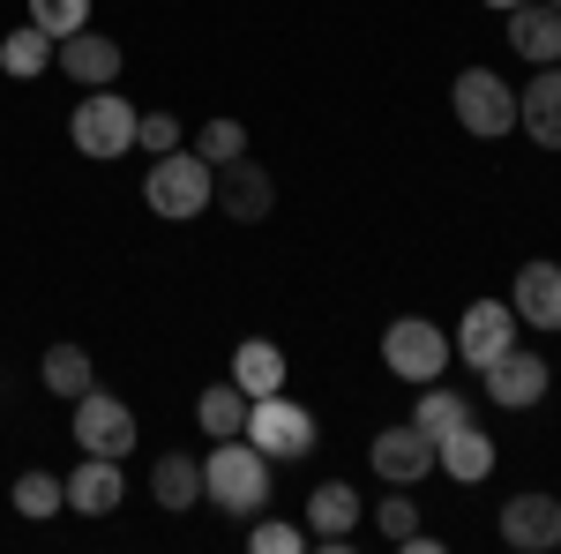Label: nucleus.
I'll use <instances>...</instances> for the list:
<instances>
[{"label":"nucleus","mask_w":561,"mask_h":554,"mask_svg":"<svg viewBox=\"0 0 561 554\" xmlns=\"http://www.w3.org/2000/svg\"><path fill=\"white\" fill-rule=\"evenodd\" d=\"M502 540L517 554L561 547V502L554 495H517V502H502Z\"/></svg>","instance_id":"f8f14e48"},{"label":"nucleus","mask_w":561,"mask_h":554,"mask_svg":"<svg viewBox=\"0 0 561 554\" xmlns=\"http://www.w3.org/2000/svg\"><path fill=\"white\" fill-rule=\"evenodd\" d=\"M367 465H375V479H389V487H420L434 472V434H420V427H382L375 434V450H367Z\"/></svg>","instance_id":"1a4fd4ad"},{"label":"nucleus","mask_w":561,"mask_h":554,"mask_svg":"<svg viewBox=\"0 0 561 554\" xmlns=\"http://www.w3.org/2000/svg\"><path fill=\"white\" fill-rule=\"evenodd\" d=\"M382 360L397 383H442V368H449V338L434 330L427 315H397L382 330Z\"/></svg>","instance_id":"20e7f679"},{"label":"nucleus","mask_w":561,"mask_h":554,"mask_svg":"<svg viewBox=\"0 0 561 554\" xmlns=\"http://www.w3.org/2000/svg\"><path fill=\"white\" fill-rule=\"evenodd\" d=\"M135 150H150V158L180 150V121H173V113H142V128H135Z\"/></svg>","instance_id":"7c9ffc66"},{"label":"nucleus","mask_w":561,"mask_h":554,"mask_svg":"<svg viewBox=\"0 0 561 554\" xmlns=\"http://www.w3.org/2000/svg\"><path fill=\"white\" fill-rule=\"evenodd\" d=\"M60 76H68V83H90V90L121 83V45L98 38V31L83 23L76 38H60Z\"/></svg>","instance_id":"f3484780"},{"label":"nucleus","mask_w":561,"mask_h":554,"mask_svg":"<svg viewBox=\"0 0 561 554\" xmlns=\"http://www.w3.org/2000/svg\"><path fill=\"white\" fill-rule=\"evenodd\" d=\"M517 128L539 143V150H561V60L554 68H539L517 98Z\"/></svg>","instance_id":"4468645a"},{"label":"nucleus","mask_w":561,"mask_h":554,"mask_svg":"<svg viewBox=\"0 0 561 554\" xmlns=\"http://www.w3.org/2000/svg\"><path fill=\"white\" fill-rule=\"evenodd\" d=\"M434 465L449 472L457 487H479V479L494 472V442H486V434H479V427L465 420V427H449V434L434 442Z\"/></svg>","instance_id":"a211bd4d"},{"label":"nucleus","mask_w":561,"mask_h":554,"mask_svg":"<svg viewBox=\"0 0 561 554\" xmlns=\"http://www.w3.org/2000/svg\"><path fill=\"white\" fill-rule=\"evenodd\" d=\"M60 487H68V510H83V517H105V510L128 502V472H121V457H83Z\"/></svg>","instance_id":"ddd939ff"},{"label":"nucleus","mask_w":561,"mask_h":554,"mask_svg":"<svg viewBox=\"0 0 561 554\" xmlns=\"http://www.w3.org/2000/svg\"><path fill=\"white\" fill-rule=\"evenodd\" d=\"M449 105H457V121H465L479 143H494V135L517 128V90L502 83L494 68H465V76L449 83Z\"/></svg>","instance_id":"39448f33"},{"label":"nucleus","mask_w":561,"mask_h":554,"mask_svg":"<svg viewBox=\"0 0 561 554\" xmlns=\"http://www.w3.org/2000/svg\"><path fill=\"white\" fill-rule=\"evenodd\" d=\"M203 495L232 517H255L270 502V457H262L248 434H225L210 457H203Z\"/></svg>","instance_id":"f257e3e1"},{"label":"nucleus","mask_w":561,"mask_h":554,"mask_svg":"<svg viewBox=\"0 0 561 554\" xmlns=\"http://www.w3.org/2000/svg\"><path fill=\"white\" fill-rule=\"evenodd\" d=\"M135 128H142V113H135L121 90H90L83 105H76V121H68L83 158H121V150H135Z\"/></svg>","instance_id":"7ed1b4c3"},{"label":"nucleus","mask_w":561,"mask_h":554,"mask_svg":"<svg viewBox=\"0 0 561 554\" xmlns=\"http://www.w3.org/2000/svg\"><path fill=\"white\" fill-rule=\"evenodd\" d=\"M248 442H255L262 457H307V450H314V412L293 405L285 389L248 397Z\"/></svg>","instance_id":"423d86ee"},{"label":"nucleus","mask_w":561,"mask_h":554,"mask_svg":"<svg viewBox=\"0 0 561 554\" xmlns=\"http://www.w3.org/2000/svg\"><path fill=\"white\" fill-rule=\"evenodd\" d=\"M195 158H203V166H232V158H248V128H240V121H203Z\"/></svg>","instance_id":"a878e982"},{"label":"nucleus","mask_w":561,"mask_h":554,"mask_svg":"<svg viewBox=\"0 0 561 554\" xmlns=\"http://www.w3.org/2000/svg\"><path fill=\"white\" fill-rule=\"evenodd\" d=\"M60 502H68V487H60L53 472H23V479H15V510L23 517H60Z\"/></svg>","instance_id":"cd10ccee"},{"label":"nucleus","mask_w":561,"mask_h":554,"mask_svg":"<svg viewBox=\"0 0 561 554\" xmlns=\"http://www.w3.org/2000/svg\"><path fill=\"white\" fill-rule=\"evenodd\" d=\"M277 203V180L255 166V158H232V166H217V188H210V211H225L232 225H262Z\"/></svg>","instance_id":"6e6552de"},{"label":"nucleus","mask_w":561,"mask_h":554,"mask_svg":"<svg viewBox=\"0 0 561 554\" xmlns=\"http://www.w3.org/2000/svg\"><path fill=\"white\" fill-rule=\"evenodd\" d=\"M248 547H255V554H307L314 540H307L300 524H277V517H262L255 532H248Z\"/></svg>","instance_id":"c85d7f7f"},{"label":"nucleus","mask_w":561,"mask_h":554,"mask_svg":"<svg viewBox=\"0 0 561 554\" xmlns=\"http://www.w3.org/2000/svg\"><path fill=\"white\" fill-rule=\"evenodd\" d=\"M375 524H382V540H397V547H404V540L420 532V502H412V495L397 487V495H389L382 510H375Z\"/></svg>","instance_id":"c756f323"},{"label":"nucleus","mask_w":561,"mask_h":554,"mask_svg":"<svg viewBox=\"0 0 561 554\" xmlns=\"http://www.w3.org/2000/svg\"><path fill=\"white\" fill-rule=\"evenodd\" d=\"M510 15V45H517L531 68H554L561 60V15L547 0H517V8H502Z\"/></svg>","instance_id":"2eb2a0df"},{"label":"nucleus","mask_w":561,"mask_h":554,"mask_svg":"<svg viewBox=\"0 0 561 554\" xmlns=\"http://www.w3.org/2000/svg\"><path fill=\"white\" fill-rule=\"evenodd\" d=\"M45 60H53V38H45L38 23H23V31H8V38H0V68H8V76H23V83L45 76Z\"/></svg>","instance_id":"b1692460"},{"label":"nucleus","mask_w":561,"mask_h":554,"mask_svg":"<svg viewBox=\"0 0 561 554\" xmlns=\"http://www.w3.org/2000/svg\"><path fill=\"white\" fill-rule=\"evenodd\" d=\"M307 524H314V540H337L359 524V495H352L345 479H322L314 495H307Z\"/></svg>","instance_id":"aec40b11"},{"label":"nucleus","mask_w":561,"mask_h":554,"mask_svg":"<svg viewBox=\"0 0 561 554\" xmlns=\"http://www.w3.org/2000/svg\"><path fill=\"white\" fill-rule=\"evenodd\" d=\"M210 188H217V166H203L195 150H165L142 180V203L158 217H173V225H187V217L210 211Z\"/></svg>","instance_id":"f03ea898"},{"label":"nucleus","mask_w":561,"mask_h":554,"mask_svg":"<svg viewBox=\"0 0 561 554\" xmlns=\"http://www.w3.org/2000/svg\"><path fill=\"white\" fill-rule=\"evenodd\" d=\"M232 383L248 389V397H270V389H285V352L270 338H248L232 352Z\"/></svg>","instance_id":"6ab92c4d"},{"label":"nucleus","mask_w":561,"mask_h":554,"mask_svg":"<svg viewBox=\"0 0 561 554\" xmlns=\"http://www.w3.org/2000/svg\"><path fill=\"white\" fill-rule=\"evenodd\" d=\"M486 8H517V0H486Z\"/></svg>","instance_id":"2f4dec72"},{"label":"nucleus","mask_w":561,"mask_h":554,"mask_svg":"<svg viewBox=\"0 0 561 554\" xmlns=\"http://www.w3.org/2000/svg\"><path fill=\"white\" fill-rule=\"evenodd\" d=\"M517 307H502V299H472L465 307V323H457V352L472 360V368H494L510 344H517Z\"/></svg>","instance_id":"9d476101"},{"label":"nucleus","mask_w":561,"mask_h":554,"mask_svg":"<svg viewBox=\"0 0 561 554\" xmlns=\"http://www.w3.org/2000/svg\"><path fill=\"white\" fill-rule=\"evenodd\" d=\"M479 375H486V397H494L502 412L539 405V397H547V383H554V375H547V360H539V352H524V344H510V352H502L494 368H479Z\"/></svg>","instance_id":"9b49d317"},{"label":"nucleus","mask_w":561,"mask_h":554,"mask_svg":"<svg viewBox=\"0 0 561 554\" xmlns=\"http://www.w3.org/2000/svg\"><path fill=\"white\" fill-rule=\"evenodd\" d=\"M195 420H203V434H210V442H225V434H248V389H240V383L203 389Z\"/></svg>","instance_id":"4be33fe9"},{"label":"nucleus","mask_w":561,"mask_h":554,"mask_svg":"<svg viewBox=\"0 0 561 554\" xmlns=\"http://www.w3.org/2000/svg\"><path fill=\"white\" fill-rule=\"evenodd\" d=\"M510 307H517V323H539V330H561V262H524L517 270V293H510Z\"/></svg>","instance_id":"dca6fc26"},{"label":"nucleus","mask_w":561,"mask_h":554,"mask_svg":"<svg viewBox=\"0 0 561 554\" xmlns=\"http://www.w3.org/2000/svg\"><path fill=\"white\" fill-rule=\"evenodd\" d=\"M38 375H45V389H53V397H68V405H76V397L90 389V352H83V344H53Z\"/></svg>","instance_id":"5701e85b"},{"label":"nucleus","mask_w":561,"mask_h":554,"mask_svg":"<svg viewBox=\"0 0 561 554\" xmlns=\"http://www.w3.org/2000/svg\"><path fill=\"white\" fill-rule=\"evenodd\" d=\"M547 8H554V15H561V0H547Z\"/></svg>","instance_id":"473e14b6"},{"label":"nucleus","mask_w":561,"mask_h":554,"mask_svg":"<svg viewBox=\"0 0 561 554\" xmlns=\"http://www.w3.org/2000/svg\"><path fill=\"white\" fill-rule=\"evenodd\" d=\"M76 442H83V457H128L135 450V412L121 397H105V389H83V397H76Z\"/></svg>","instance_id":"0eeeda50"},{"label":"nucleus","mask_w":561,"mask_h":554,"mask_svg":"<svg viewBox=\"0 0 561 554\" xmlns=\"http://www.w3.org/2000/svg\"><path fill=\"white\" fill-rule=\"evenodd\" d=\"M150 495H158V502H165V510H195V495H203V465H195V457H158V465H150Z\"/></svg>","instance_id":"412c9836"},{"label":"nucleus","mask_w":561,"mask_h":554,"mask_svg":"<svg viewBox=\"0 0 561 554\" xmlns=\"http://www.w3.org/2000/svg\"><path fill=\"white\" fill-rule=\"evenodd\" d=\"M31 23L60 45V38H76V31L90 23V0H31Z\"/></svg>","instance_id":"bb28decb"},{"label":"nucleus","mask_w":561,"mask_h":554,"mask_svg":"<svg viewBox=\"0 0 561 554\" xmlns=\"http://www.w3.org/2000/svg\"><path fill=\"white\" fill-rule=\"evenodd\" d=\"M465 420H472V405H465L457 389H420V412H412V427H420V434H434V442H442L449 427H465Z\"/></svg>","instance_id":"393cba45"}]
</instances>
